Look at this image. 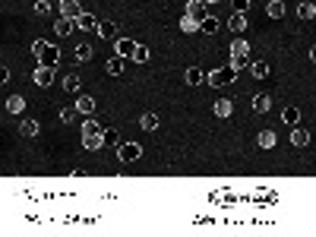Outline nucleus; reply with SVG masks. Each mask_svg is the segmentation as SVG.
<instances>
[{
	"label": "nucleus",
	"mask_w": 316,
	"mask_h": 237,
	"mask_svg": "<svg viewBox=\"0 0 316 237\" xmlns=\"http://www.w3.org/2000/svg\"><path fill=\"white\" fill-rule=\"evenodd\" d=\"M130 57H133L136 63H149V48H146V45H136Z\"/></svg>",
	"instance_id": "cd10ccee"
},
{
	"label": "nucleus",
	"mask_w": 316,
	"mask_h": 237,
	"mask_svg": "<svg viewBox=\"0 0 316 237\" xmlns=\"http://www.w3.org/2000/svg\"><path fill=\"white\" fill-rule=\"evenodd\" d=\"M291 142H294V146H297V149H304V146H310V133H307V130H304V126H294V130H291Z\"/></svg>",
	"instance_id": "1a4fd4ad"
},
{
	"label": "nucleus",
	"mask_w": 316,
	"mask_h": 237,
	"mask_svg": "<svg viewBox=\"0 0 316 237\" xmlns=\"http://www.w3.org/2000/svg\"><path fill=\"white\" fill-rule=\"evenodd\" d=\"M6 79H10V70H6V66H3V63H0V86H3V82H6Z\"/></svg>",
	"instance_id": "ea45409f"
},
{
	"label": "nucleus",
	"mask_w": 316,
	"mask_h": 237,
	"mask_svg": "<svg viewBox=\"0 0 316 237\" xmlns=\"http://www.w3.org/2000/svg\"><path fill=\"white\" fill-rule=\"evenodd\" d=\"M105 70H108L111 76H121V73H124V57H111V60H108V66H105Z\"/></svg>",
	"instance_id": "c85d7f7f"
},
{
	"label": "nucleus",
	"mask_w": 316,
	"mask_h": 237,
	"mask_svg": "<svg viewBox=\"0 0 316 237\" xmlns=\"http://www.w3.org/2000/svg\"><path fill=\"white\" fill-rule=\"evenodd\" d=\"M184 16H193V19L209 16V13H206V3H202V0H187V13H184Z\"/></svg>",
	"instance_id": "39448f33"
},
{
	"label": "nucleus",
	"mask_w": 316,
	"mask_h": 237,
	"mask_svg": "<svg viewBox=\"0 0 316 237\" xmlns=\"http://www.w3.org/2000/svg\"><path fill=\"white\" fill-rule=\"evenodd\" d=\"M76 111H79V114H95V98H92V95H79V98H76Z\"/></svg>",
	"instance_id": "6e6552de"
},
{
	"label": "nucleus",
	"mask_w": 316,
	"mask_h": 237,
	"mask_svg": "<svg viewBox=\"0 0 316 237\" xmlns=\"http://www.w3.org/2000/svg\"><path fill=\"white\" fill-rule=\"evenodd\" d=\"M6 111H10V114H22L25 111V98L22 95H10V98H6Z\"/></svg>",
	"instance_id": "2eb2a0df"
},
{
	"label": "nucleus",
	"mask_w": 316,
	"mask_h": 237,
	"mask_svg": "<svg viewBox=\"0 0 316 237\" xmlns=\"http://www.w3.org/2000/svg\"><path fill=\"white\" fill-rule=\"evenodd\" d=\"M199 29L206 32V35H215V32L221 29V22L215 19V16H202V19H199Z\"/></svg>",
	"instance_id": "ddd939ff"
},
{
	"label": "nucleus",
	"mask_w": 316,
	"mask_h": 237,
	"mask_svg": "<svg viewBox=\"0 0 316 237\" xmlns=\"http://www.w3.org/2000/svg\"><path fill=\"white\" fill-rule=\"evenodd\" d=\"M184 79H187V86H199V82H202V70H199V66H190V70L184 73Z\"/></svg>",
	"instance_id": "393cba45"
},
{
	"label": "nucleus",
	"mask_w": 316,
	"mask_h": 237,
	"mask_svg": "<svg viewBox=\"0 0 316 237\" xmlns=\"http://www.w3.org/2000/svg\"><path fill=\"white\" fill-rule=\"evenodd\" d=\"M101 130H105V126H101L98 120H92V117H89V120L82 123V133H101Z\"/></svg>",
	"instance_id": "473e14b6"
},
{
	"label": "nucleus",
	"mask_w": 316,
	"mask_h": 237,
	"mask_svg": "<svg viewBox=\"0 0 316 237\" xmlns=\"http://www.w3.org/2000/svg\"><path fill=\"white\" fill-rule=\"evenodd\" d=\"M101 146H121V133L117 130H111V126H105V130H101Z\"/></svg>",
	"instance_id": "f8f14e48"
},
{
	"label": "nucleus",
	"mask_w": 316,
	"mask_h": 237,
	"mask_svg": "<svg viewBox=\"0 0 316 237\" xmlns=\"http://www.w3.org/2000/svg\"><path fill=\"white\" fill-rule=\"evenodd\" d=\"M57 63H61V51L48 45V48H45V51H41V54H38V66H51V70H54Z\"/></svg>",
	"instance_id": "7ed1b4c3"
},
{
	"label": "nucleus",
	"mask_w": 316,
	"mask_h": 237,
	"mask_svg": "<svg viewBox=\"0 0 316 237\" xmlns=\"http://www.w3.org/2000/svg\"><path fill=\"white\" fill-rule=\"evenodd\" d=\"M63 89H66V92H76V89H79V76H76V73L66 76V79H63Z\"/></svg>",
	"instance_id": "f704fd0d"
},
{
	"label": "nucleus",
	"mask_w": 316,
	"mask_h": 237,
	"mask_svg": "<svg viewBox=\"0 0 316 237\" xmlns=\"http://www.w3.org/2000/svg\"><path fill=\"white\" fill-rule=\"evenodd\" d=\"M266 13L272 16V19H281V16H285V3H281V0H269Z\"/></svg>",
	"instance_id": "a878e982"
},
{
	"label": "nucleus",
	"mask_w": 316,
	"mask_h": 237,
	"mask_svg": "<svg viewBox=\"0 0 316 237\" xmlns=\"http://www.w3.org/2000/svg\"><path fill=\"white\" fill-rule=\"evenodd\" d=\"M281 120L288 126H297L301 123V111H297V108H285V111H281Z\"/></svg>",
	"instance_id": "4be33fe9"
},
{
	"label": "nucleus",
	"mask_w": 316,
	"mask_h": 237,
	"mask_svg": "<svg viewBox=\"0 0 316 237\" xmlns=\"http://www.w3.org/2000/svg\"><path fill=\"white\" fill-rule=\"evenodd\" d=\"M269 108H272V98H269V95H256V98H253V111H256V114H266Z\"/></svg>",
	"instance_id": "412c9836"
},
{
	"label": "nucleus",
	"mask_w": 316,
	"mask_h": 237,
	"mask_svg": "<svg viewBox=\"0 0 316 237\" xmlns=\"http://www.w3.org/2000/svg\"><path fill=\"white\" fill-rule=\"evenodd\" d=\"M253 76H256V79H266V76H269V63L266 60H256L253 63Z\"/></svg>",
	"instance_id": "2f4dec72"
},
{
	"label": "nucleus",
	"mask_w": 316,
	"mask_h": 237,
	"mask_svg": "<svg viewBox=\"0 0 316 237\" xmlns=\"http://www.w3.org/2000/svg\"><path fill=\"white\" fill-rule=\"evenodd\" d=\"M256 142H259V149H275L278 136H275V130H262L259 136H256Z\"/></svg>",
	"instance_id": "9b49d317"
},
{
	"label": "nucleus",
	"mask_w": 316,
	"mask_h": 237,
	"mask_svg": "<svg viewBox=\"0 0 316 237\" xmlns=\"http://www.w3.org/2000/svg\"><path fill=\"white\" fill-rule=\"evenodd\" d=\"M76 60H79V63L92 60V45H76Z\"/></svg>",
	"instance_id": "7c9ffc66"
},
{
	"label": "nucleus",
	"mask_w": 316,
	"mask_h": 237,
	"mask_svg": "<svg viewBox=\"0 0 316 237\" xmlns=\"http://www.w3.org/2000/svg\"><path fill=\"white\" fill-rule=\"evenodd\" d=\"M114 48H117V57H130L133 48H136V41H130V38H114Z\"/></svg>",
	"instance_id": "9d476101"
},
{
	"label": "nucleus",
	"mask_w": 316,
	"mask_h": 237,
	"mask_svg": "<svg viewBox=\"0 0 316 237\" xmlns=\"http://www.w3.org/2000/svg\"><path fill=\"white\" fill-rule=\"evenodd\" d=\"M206 79H209L212 89H221V86H228V82L234 79V70H225V66H218V70H212Z\"/></svg>",
	"instance_id": "f257e3e1"
},
{
	"label": "nucleus",
	"mask_w": 316,
	"mask_h": 237,
	"mask_svg": "<svg viewBox=\"0 0 316 237\" xmlns=\"http://www.w3.org/2000/svg\"><path fill=\"white\" fill-rule=\"evenodd\" d=\"M54 29H57V35H61V38H70L73 35V19H63V16H61Z\"/></svg>",
	"instance_id": "aec40b11"
},
{
	"label": "nucleus",
	"mask_w": 316,
	"mask_h": 237,
	"mask_svg": "<svg viewBox=\"0 0 316 237\" xmlns=\"http://www.w3.org/2000/svg\"><path fill=\"white\" fill-rule=\"evenodd\" d=\"M45 48H48V41H45V38H35V41H32V51H35V54H41Z\"/></svg>",
	"instance_id": "58836bf2"
},
{
	"label": "nucleus",
	"mask_w": 316,
	"mask_h": 237,
	"mask_svg": "<svg viewBox=\"0 0 316 237\" xmlns=\"http://www.w3.org/2000/svg\"><path fill=\"white\" fill-rule=\"evenodd\" d=\"M51 79H54V70L51 66H35V86H51Z\"/></svg>",
	"instance_id": "423d86ee"
},
{
	"label": "nucleus",
	"mask_w": 316,
	"mask_h": 237,
	"mask_svg": "<svg viewBox=\"0 0 316 237\" xmlns=\"http://www.w3.org/2000/svg\"><path fill=\"white\" fill-rule=\"evenodd\" d=\"M19 130H22V136H38L41 123H38V120H32V117H25V120L19 123Z\"/></svg>",
	"instance_id": "f3484780"
},
{
	"label": "nucleus",
	"mask_w": 316,
	"mask_h": 237,
	"mask_svg": "<svg viewBox=\"0 0 316 237\" xmlns=\"http://www.w3.org/2000/svg\"><path fill=\"white\" fill-rule=\"evenodd\" d=\"M228 29H231V32H237V35H241V32L247 29V13H234L231 19H228Z\"/></svg>",
	"instance_id": "4468645a"
},
{
	"label": "nucleus",
	"mask_w": 316,
	"mask_h": 237,
	"mask_svg": "<svg viewBox=\"0 0 316 237\" xmlns=\"http://www.w3.org/2000/svg\"><path fill=\"white\" fill-rule=\"evenodd\" d=\"M228 51H231V54H247V51H250V45H247L244 38H237V41H234V45L228 48Z\"/></svg>",
	"instance_id": "72a5a7b5"
},
{
	"label": "nucleus",
	"mask_w": 316,
	"mask_h": 237,
	"mask_svg": "<svg viewBox=\"0 0 316 237\" xmlns=\"http://www.w3.org/2000/svg\"><path fill=\"white\" fill-rule=\"evenodd\" d=\"M95 16H92V13H79V16H76V19H73V25H76V29H95Z\"/></svg>",
	"instance_id": "dca6fc26"
},
{
	"label": "nucleus",
	"mask_w": 316,
	"mask_h": 237,
	"mask_svg": "<svg viewBox=\"0 0 316 237\" xmlns=\"http://www.w3.org/2000/svg\"><path fill=\"white\" fill-rule=\"evenodd\" d=\"M35 13L38 16H48L51 13V3H48V0H35Z\"/></svg>",
	"instance_id": "c9c22d12"
},
{
	"label": "nucleus",
	"mask_w": 316,
	"mask_h": 237,
	"mask_svg": "<svg viewBox=\"0 0 316 237\" xmlns=\"http://www.w3.org/2000/svg\"><path fill=\"white\" fill-rule=\"evenodd\" d=\"M181 32H187V35H190V32H199V19H193V16H184V19H181Z\"/></svg>",
	"instance_id": "c756f323"
},
{
	"label": "nucleus",
	"mask_w": 316,
	"mask_h": 237,
	"mask_svg": "<svg viewBox=\"0 0 316 237\" xmlns=\"http://www.w3.org/2000/svg\"><path fill=\"white\" fill-rule=\"evenodd\" d=\"M247 66H250V57L247 54H231V66H228V70H247Z\"/></svg>",
	"instance_id": "b1692460"
},
{
	"label": "nucleus",
	"mask_w": 316,
	"mask_h": 237,
	"mask_svg": "<svg viewBox=\"0 0 316 237\" xmlns=\"http://www.w3.org/2000/svg\"><path fill=\"white\" fill-rule=\"evenodd\" d=\"M82 146L85 149H101V133H82Z\"/></svg>",
	"instance_id": "bb28decb"
},
{
	"label": "nucleus",
	"mask_w": 316,
	"mask_h": 237,
	"mask_svg": "<svg viewBox=\"0 0 316 237\" xmlns=\"http://www.w3.org/2000/svg\"><path fill=\"white\" fill-rule=\"evenodd\" d=\"M95 32H98V38H117V25H114V22H108V19L95 22Z\"/></svg>",
	"instance_id": "0eeeda50"
},
{
	"label": "nucleus",
	"mask_w": 316,
	"mask_h": 237,
	"mask_svg": "<svg viewBox=\"0 0 316 237\" xmlns=\"http://www.w3.org/2000/svg\"><path fill=\"white\" fill-rule=\"evenodd\" d=\"M61 120H63V123H73V120H76V108H63V111H61Z\"/></svg>",
	"instance_id": "e433bc0d"
},
{
	"label": "nucleus",
	"mask_w": 316,
	"mask_h": 237,
	"mask_svg": "<svg viewBox=\"0 0 316 237\" xmlns=\"http://www.w3.org/2000/svg\"><path fill=\"white\" fill-rule=\"evenodd\" d=\"M117 155H121V162H136V158L142 155V146L139 142H121V146H117Z\"/></svg>",
	"instance_id": "f03ea898"
},
{
	"label": "nucleus",
	"mask_w": 316,
	"mask_h": 237,
	"mask_svg": "<svg viewBox=\"0 0 316 237\" xmlns=\"http://www.w3.org/2000/svg\"><path fill=\"white\" fill-rule=\"evenodd\" d=\"M202 3H206V6H212V3H221V0H202Z\"/></svg>",
	"instance_id": "a19ab883"
},
{
	"label": "nucleus",
	"mask_w": 316,
	"mask_h": 237,
	"mask_svg": "<svg viewBox=\"0 0 316 237\" xmlns=\"http://www.w3.org/2000/svg\"><path fill=\"white\" fill-rule=\"evenodd\" d=\"M297 16H301V19H313V16H316V3H313V0H301Z\"/></svg>",
	"instance_id": "a211bd4d"
},
{
	"label": "nucleus",
	"mask_w": 316,
	"mask_h": 237,
	"mask_svg": "<svg viewBox=\"0 0 316 237\" xmlns=\"http://www.w3.org/2000/svg\"><path fill=\"white\" fill-rule=\"evenodd\" d=\"M234 3V13H247L250 10V0H231Z\"/></svg>",
	"instance_id": "4c0bfd02"
},
{
	"label": "nucleus",
	"mask_w": 316,
	"mask_h": 237,
	"mask_svg": "<svg viewBox=\"0 0 316 237\" xmlns=\"http://www.w3.org/2000/svg\"><path fill=\"white\" fill-rule=\"evenodd\" d=\"M212 111H215V117H231L234 105H231L228 98H221V101H215V108H212Z\"/></svg>",
	"instance_id": "6ab92c4d"
},
{
	"label": "nucleus",
	"mask_w": 316,
	"mask_h": 237,
	"mask_svg": "<svg viewBox=\"0 0 316 237\" xmlns=\"http://www.w3.org/2000/svg\"><path fill=\"white\" fill-rule=\"evenodd\" d=\"M139 126H142V130H149V133H155L158 130V114H142L139 117Z\"/></svg>",
	"instance_id": "5701e85b"
},
{
	"label": "nucleus",
	"mask_w": 316,
	"mask_h": 237,
	"mask_svg": "<svg viewBox=\"0 0 316 237\" xmlns=\"http://www.w3.org/2000/svg\"><path fill=\"white\" fill-rule=\"evenodd\" d=\"M79 13H82L79 0H61V16H63V19H76Z\"/></svg>",
	"instance_id": "20e7f679"
}]
</instances>
